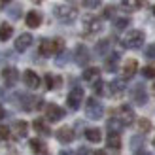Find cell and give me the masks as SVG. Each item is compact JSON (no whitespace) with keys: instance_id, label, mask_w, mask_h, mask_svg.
Here are the masks:
<instances>
[{"instance_id":"obj_48","label":"cell","mask_w":155,"mask_h":155,"mask_svg":"<svg viewBox=\"0 0 155 155\" xmlns=\"http://www.w3.org/2000/svg\"><path fill=\"white\" fill-rule=\"evenodd\" d=\"M32 2H36V4H38V2H42V0H32Z\"/></svg>"},{"instance_id":"obj_33","label":"cell","mask_w":155,"mask_h":155,"mask_svg":"<svg viewBox=\"0 0 155 155\" xmlns=\"http://www.w3.org/2000/svg\"><path fill=\"white\" fill-rule=\"evenodd\" d=\"M138 129H140V133H148V130L151 129V123L148 119H140L138 121Z\"/></svg>"},{"instance_id":"obj_45","label":"cell","mask_w":155,"mask_h":155,"mask_svg":"<svg viewBox=\"0 0 155 155\" xmlns=\"http://www.w3.org/2000/svg\"><path fill=\"white\" fill-rule=\"evenodd\" d=\"M136 155H150V153H148V151H144V150H138Z\"/></svg>"},{"instance_id":"obj_11","label":"cell","mask_w":155,"mask_h":155,"mask_svg":"<svg viewBox=\"0 0 155 155\" xmlns=\"http://www.w3.org/2000/svg\"><path fill=\"white\" fill-rule=\"evenodd\" d=\"M55 136H57V140L61 142V144H70L72 140H74V130L70 129V127H61L57 133H55Z\"/></svg>"},{"instance_id":"obj_27","label":"cell","mask_w":155,"mask_h":155,"mask_svg":"<svg viewBox=\"0 0 155 155\" xmlns=\"http://www.w3.org/2000/svg\"><path fill=\"white\" fill-rule=\"evenodd\" d=\"M121 6L129 12H136L142 8V0H121Z\"/></svg>"},{"instance_id":"obj_20","label":"cell","mask_w":155,"mask_h":155,"mask_svg":"<svg viewBox=\"0 0 155 155\" xmlns=\"http://www.w3.org/2000/svg\"><path fill=\"white\" fill-rule=\"evenodd\" d=\"M106 146L110 150H121V136H119V133H110L108 134V138H106Z\"/></svg>"},{"instance_id":"obj_4","label":"cell","mask_w":155,"mask_h":155,"mask_svg":"<svg viewBox=\"0 0 155 155\" xmlns=\"http://www.w3.org/2000/svg\"><path fill=\"white\" fill-rule=\"evenodd\" d=\"M83 89L81 87H74L70 93H68V97H66V106L70 108V110H80L81 108V102H83Z\"/></svg>"},{"instance_id":"obj_8","label":"cell","mask_w":155,"mask_h":155,"mask_svg":"<svg viewBox=\"0 0 155 155\" xmlns=\"http://www.w3.org/2000/svg\"><path fill=\"white\" fill-rule=\"evenodd\" d=\"M64 117V110L57 104H48L45 106V119L49 123H55V121H61Z\"/></svg>"},{"instance_id":"obj_46","label":"cell","mask_w":155,"mask_h":155,"mask_svg":"<svg viewBox=\"0 0 155 155\" xmlns=\"http://www.w3.org/2000/svg\"><path fill=\"white\" fill-rule=\"evenodd\" d=\"M95 155H108V153H106V151H102V150H98V151H97Z\"/></svg>"},{"instance_id":"obj_18","label":"cell","mask_w":155,"mask_h":155,"mask_svg":"<svg viewBox=\"0 0 155 155\" xmlns=\"http://www.w3.org/2000/svg\"><path fill=\"white\" fill-rule=\"evenodd\" d=\"M136 70H138V63L134 59H129L125 64H123V78H133L134 74H136Z\"/></svg>"},{"instance_id":"obj_35","label":"cell","mask_w":155,"mask_h":155,"mask_svg":"<svg viewBox=\"0 0 155 155\" xmlns=\"http://www.w3.org/2000/svg\"><path fill=\"white\" fill-rule=\"evenodd\" d=\"M144 78H148V80H153L155 78V66H146L144 70H142Z\"/></svg>"},{"instance_id":"obj_17","label":"cell","mask_w":155,"mask_h":155,"mask_svg":"<svg viewBox=\"0 0 155 155\" xmlns=\"http://www.w3.org/2000/svg\"><path fill=\"white\" fill-rule=\"evenodd\" d=\"M119 61H121V55H119V53H112V55H108V57H106L104 68H106L108 72H115V70H117Z\"/></svg>"},{"instance_id":"obj_50","label":"cell","mask_w":155,"mask_h":155,"mask_svg":"<svg viewBox=\"0 0 155 155\" xmlns=\"http://www.w3.org/2000/svg\"><path fill=\"white\" fill-rule=\"evenodd\" d=\"M153 146H155V138H153Z\"/></svg>"},{"instance_id":"obj_22","label":"cell","mask_w":155,"mask_h":155,"mask_svg":"<svg viewBox=\"0 0 155 155\" xmlns=\"http://www.w3.org/2000/svg\"><path fill=\"white\" fill-rule=\"evenodd\" d=\"M27 130H28L27 121H15V123H13V133H15V136L25 138V136H27Z\"/></svg>"},{"instance_id":"obj_23","label":"cell","mask_w":155,"mask_h":155,"mask_svg":"<svg viewBox=\"0 0 155 155\" xmlns=\"http://www.w3.org/2000/svg\"><path fill=\"white\" fill-rule=\"evenodd\" d=\"M100 78V70L95 66H89V68H85V72H83V80L85 81H97Z\"/></svg>"},{"instance_id":"obj_6","label":"cell","mask_w":155,"mask_h":155,"mask_svg":"<svg viewBox=\"0 0 155 155\" xmlns=\"http://www.w3.org/2000/svg\"><path fill=\"white\" fill-rule=\"evenodd\" d=\"M74 61H76L78 66H87V64H89L91 53H89V49L85 48L83 44H80V45L76 48V51H74Z\"/></svg>"},{"instance_id":"obj_15","label":"cell","mask_w":155,"mask_h":155,"mask_svg":"<svg viewBox=\"0 0 155 155\" xmlns=\"http://www.w3.org/2000/svg\"><path fill=\"white\" fill-rule=\"evenodd\" d=\"M38 53H40L42 57L55 55V44H53V40H42L40 42V48H38Z\"/></svg>"},{"instance_id":"obj_30","label":"cell","mask_w":155,"mask_h":155,"mask_svg":"<svg viewBox=\"0 0 155 155\" xmlns=\"http://www.w3.org/2000/svg\"><path fill=\"white\" fill-rule=\"evenodd\" d=\"M108 49H110V40H100L95 45V53H97V55H106Z\"/></svg>"},{"instance_id":"obj_28","label":"cell","mask_w":155,"mask_h":155,"mask_svg":"<svg viewBox=\"0 0 155 155\" xmlns=\"http://www.w3.org/2000/svg\"><path fill=\"white\" fill-rule=\"evenodd\" d=\"M19 100H21L23 110H32V108L36 106V104H32V102H36V98H32L30 95H19Z\"/></svg>"},{"instance_id":"obj_32","label":"cell","mask_w":155,"mask_h":155,"mask_svg":"<svg viewBox=\"0 0 155 155\" xmlns=\"http://www.w3.org/2000/svg\"><path fill=\"white\" fill-rule=\"evenodd\" d=\"M93 91H95L97 95H102V93H104V81L100 80V78L97 81H93Z\"/></svg>"},{"instance_id":"obj_3","label":"cell","mask_w":155,"mask_h":155,"mask_svg":"<svg viewBox=\"0 0 155 155\" xmlns=\"http://www.w3.org/2000/svg\"><path fill=\"white\" fill-rule=\"evenodd\" d=\"M144 40H146V34L142 30H130V32L123 38V45H125L127 49H138V48H142Z\"/></svg>"},{"instance_id":"obj_40","label":"cell","mask_w":155,"mask_h":155,"mask_svg":"<svg viewBox=\"0 0 155 155\" xmlns=\"http://www.w3.org/2000/svg\"><path fill=\"white\" fill-rule=\"evenodd\" d=\"M68 53L66 51H61V59H57V64H64V61H68Z\"/></svg>"},{"instance_id":"obj_44","label":"cell","mask_w":155,"mask_h":155,"mask_svg":"<svg viewBox=\"0 0 155 155\" xmlns=\"http://www.w3.org/2000/svg\"><path fill=\"white\" fill-rule=\"evenodd\" d=\"M10 2H12V0H0V6L4 8V6H8V4H10Z\"/></svg>"},{"instance_id":"obj_12","label":"cell","mask_w":155,"mask_h":155,"mask_svg":"<svg viewBox=\"0 0 155 155\" xmlns=\"http://www.w3.org/2000/svg\"><path fill=\"white\" fill-rule=\"evenodd\" d=\"M28 146H30V150H32V153H36V155H49L48 146H45V142L40 140V138H32V140L28 142Z\"/></svg>"},{"instance_id":"obj_43","label":"cell","mask_w":155,"mask_h":155,"mask_svg":"<svg viewBox=\"0 0 155 155\" xmlns=\"http://www.w3.org/2000/svg\"><path fill=\"white\" fill-rule=\"evenodd\" d=\"M4 117H6V110H4V108H2V106H0V121H2Z\"/></svg>"},{"instance_id":"obj_47","label":"cell","mask_w":155,"mask_h":155,"mask_svg":"<svg viewBox=\"0 0 155 155\" xmlns=\"http://www.w3.org/2000/svg\"><path fill=\"white\" fill-rule=\"evenodd\" d=\"M59 155H72V153H70V151H61Z\"/></svg>"},{"instance_id":"obj_19","label":"cell","mask_w":155,"mask_h":155,"mask_svg":"<svg viewBox=\"0 0 155 155\" xmlns=\"http://www.w3.org/2000/svg\"><path fill=\"white\" fill-rule=\"evenodd\" d=\"M32 127H34V130L36 133H40V134H44V136H49L51 134V129H49V125H48V119H34V123H32Z\"/></svg>"},{"instance_id":"obj_37","label":"cell","mask_w":155,"mask_h":155,"mask_svg":"<svg viewBox=\"0 0 155 155\" xmlns=\"http://www.w3.org/2000/svg\"><path fill=\"white\" fill-rule=\"evenodd\" d=\"M146 57H148V59H155V44H151V45L146 48Z\"/></svg>"},{"instance_id":"obj_42","label":"cell","mask_w":155,"mask_h":155,"mask_svg":"<svg viewBox=\"0 0 155 155\" xmlns=\"http://www.w3.org/2000/svg\"><path fill=\"white\" fill-rule=\"evenodd\" d=\"M19 10H21V8H19V6H15L13 10H12V17H19Z\"/></svg>"},{"instance_id":"obj_51","label":"cell","mask_w":155,"mask_h":155,"mask_svg":"<svg viewBox=\"0 0 155 155\" xmlns=\"http://www.w3.org/2000/svg\"><path fill=\"white\" fill-rule=\"evenodd\" d=\"M153 13H155V6H153Z\"/></svg>"},{"instance_id":"obj_2","label":"cell","mask_w":155,"mask_h":155,"mask_svg":"<svg viewBox=\"0 0 155 155\" xmlns=\"http://www.w3.org/2000/svg\"><path fill=\"white\" fill-rule=\"evenodd\" d=\"M102 114H104V108H102V104H100L95 97H91V98L85 100V115H87L89 119L97 121V119L102 117Z\"/></svg>"},{"instance_id":"obj_10","label":"cell","mask_w":155,"mask_h":155,"mask_svg":"<svg viewBox=\"0 0 155 155\" xmlns=\"http://www.w3.org/2000/svg\"><path fill=\"white\" fill-rule=\"evenodd\" d=\"M83 27H85V32H89V34H95V32H98V30L102 28L100 19L93 17V15H87V17L83 19Z\"/></svg>"},{"instance_id":"obj_5","label":"cell","mask_w":155,"mask_h":155,"mask_svg":"<svg viewBox=\"0 0 155 155\" xmlns=\"http://www.w3.org/2000/svg\"><path fill=\"white\" fill-rule=\"evenodd\" d=\"M130 100L136 104V106H144L148 102V93H146L144 83H136L133 89H130Z\"/></svg>"},{"instance_id":"obj_16","label":"cell","mask_w":155,"mask_h":155,"mask_svg":"<svg viewBox=\"0 0 155 155\" xmlns=\"http://www.w3.org/2000/svg\"><path fill=\"white\" fill-rule=\"evenodd\" d=\"M25 21H27V27H30V28H38V27L42 25V13L36 12V10H32V12L27 13Z\"/></svg>"},{"instance_id":"obj_49","label":"cell","mask_w":155,"mask_h":155,"mask_svg":"<svg viewBox=\"0 0 155 155\" xmlns=\"http://www.w3.org/2000/svg\"><path fill=\"white\" fill-rule=\"evenodd\" d=\"M153 95H155V83H153Z\"/></svg>"},{"instance_id":"obj_13","label":"cell","mask_w":155,"mask_h":155,"mask_svg":"<svg viewBox=\"0 0 155 155\" xmlns=\"http://www.w3.org/2000/svg\"><path fill=\"white\" fill-rule=\"evenodd\" d=\"M127 89V78H115L110 81V93L112 95H121Z\"/></svg>"},{"instance_id":"obj_21","label":"cell","mask_w":155,"mask_h":155,"mask_svg":"<svg viewBox=\"0 0 155 155\" xmlns=\"http://www.w3.org/2000/svg\"><path fill=\"white\" fill-rule=\"evenodd\" d=\"M2 78H4V81L8 85H13L15 81L19 80V72L15 70V68H4V70H2Z\"/></svg>"},{"instance_id":"obj_24","label":"cell","mask_w":155,"mask_h":155,"mask_svg":"<svg viewBox=\"0 0 155 155\" xmlns=\"http://www.w3.org/2000/svg\"><path fill=\"white\" fill-rule=\"evenodd\" d=\"M12 34H13V27L10 25V23H2V25H0V42L10 40Z\"/></svg>"},{"instance_id":"obj_9","label":"cell","mask_w":155,"mask_h":155,"mask_svg":"<svg viewBox=\"0 0 155 155\" xmlns=\"http://www.w3.org/2000/svg\"><path fill=\"white\" fill-rule=\"evenodd\" d=\"M23 81L28 89H38L40 87V76H38L34 70H25L23 72Z\"/></svg>"},{"instance_id":"obj_1","label":"cell","mask_w":155,"mask_h":155,"mask_svg":"<svg viewBox=\"0 0 155 155\" xmlns=\"http://www.w3.org/2000/svg\"><path fill=\"white\" fill-rule=\"evenodd\" d=\"M53 15L61 21V23H72L78 17V10L74 6H64V4H59L53 8Z\"/></svg>"},{"instance_id":"obj_38","label":"cell","mask_w":155,"mask_h":155,"mask_svg":"<svg viewBox=\"0 0 155 155\" xmlns=\"http://www.w3.org/2000/svg\"><path fill=\"white\" fill-rule=\"evenodd\" d=\"M114 13H115V8L114 6H106V10H104V17H114Z\"/></svg>"},{"instance_id":"obj_7","label":"cell","mask_w":155,"mask_h":155,"mask_svg":"<svg viewBox=\"0 0 155 155\" xmlns=\"http://www.w3.org/2000/svg\"><path fill=\"white\" fill-rule=\"evenodd\" d=\"M115 117L121 119L123 125H130V123L134 121V112H133V108L129 104H121L117 108V112H115Z\"/></svg>"},{"instance_id":"obj_36","label":"cell","mask_w":155,"mask_h":155,"mask_svg":"<svg viewBox=\"0 0 155 155\" xmlns=\"http://www.w3.org/2000/svg\"><path fill=\"white\" fill-rule=\"evenodd\" d=\"M0 138H2V140H8V138H10V127L0 125Z\"/></svg>"},{"instance_id":"obj_41","label":"cell","mask_w":155,"mask_h":155,"mask_svg":"<svg viewBox=\"0 0 155 155\" xmlns=\"http://www.w3.org/2000/svg\"><path fill=\"white\" fill-rule=\"evenodd\" d=\"M78 155H93V153H91L89 148H80L78 150Z\"/></svg>"},{"instance_id":"obj_34","label":"cell","mask_w":155,"mask_h":155,"mask_svg":"<svg viewBox=\"0 0 155 155\" xmlns=\"http://www.w3.org/2000/svg\"><path fill=\"white\" fill-rule=\"evenodd\" d=\"M100 4H102V0H83V6L89 8V10H95V8H98Z\"/></svg>"},{"instance_id":"obj_31","label":"cell","mask_w":155,"mask_h":155,"mask_svg":"<svg viewBox=\"0 0 155 155\" xmlns=\"http://www.w3.org/2000/svg\"><path fill=\"white\" fill-rule=\"evenodd\" d=\"M129 25H130V21H129L127 17H119V19L114 21V28H115V30H125Z\"/></svg>"},{"instance_id":"obj_25","label":"cell","mask_w":155,"mask_h":155,"mask_svg":"<svg viewBox=\"0 0 155 155\" xmlns=\"http://www.w3.org/2000/svg\"><path fill=\"white\" fill-rule=\"evenodd\" d=\"M44 80H45V89H59L61 87V83H63V80H61V78L57 76V78H53L51 74H48V76H45L44 78Z\"/></svg>"},{"instance_id":"obj_29","label":"cell","mask_w":155,"mask_h":155,"mask_svg":"<svg viewBox=\"0 0 155 155\" xmlns=\"http://www.w3.org/2000/svg\"><path fill=\"white\" fill-rule=\"evenodd\" d=\"M123 127H125V125H123V121L117 119V117H112L110 121H108V130H110V133H121Z\"/></svg>"},{"instance_id":"obj_26","label":"cell","mask_w":155,"mask_h":155,"mask_svg":"<svg viewBox=\"0 0 155 155\" xmlns=\"http://www.w3.org/2000/svg\"><path fill=\"white\" fill-rule=\"evenodd\" d=\"M85 138H87L89 142L97 144V142L102 140V133H100L98 129H87V130H85Z\"/></svg>"},{"instance_id":"obj_39","label":"cell","mask_w":155,"mask_h":155,"mask_svg":"<svg viewBox=\"0 0 155 155\" xmlns=\"http://www.w3.org/2000/svg\"><path fill=\"white\" fill-rule=\"evenodd\" d=\"M142 142V134H138V136H134V138H130V146L133 148H138V144Z\"/></svg>"},{"instance_id":"obj_14","label":"cell","mask_w":155,"mask_h":155,"mask_svg":"<svg viewBox=\"0 0 155 155\" xmlns=\"http://www.w3.org/2000/svg\"><path fill=\"white\" fill-rule=\"evenodd\" d=\"M30 44H32V34L23 32L21 36H17V40H15V49H17V51H25V49L30 48Z\"/></svg>"}]
</instances>
